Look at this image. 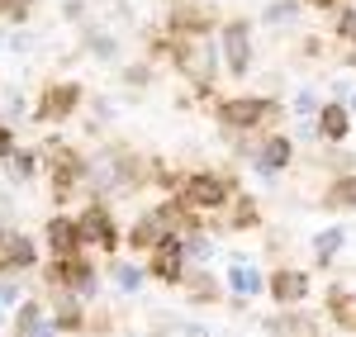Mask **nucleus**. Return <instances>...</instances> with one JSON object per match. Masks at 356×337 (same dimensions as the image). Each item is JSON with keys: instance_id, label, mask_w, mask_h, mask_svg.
Instances as JSON below:
<instances>
[{"instance_id": "nucleus-11", "label": "nucleus", "mask_w": 356, "mask_h": 337, "mask_svg": "<svg viewBox=\"0 0 356 337\" xmlns=\"http://www.w3.org/2000/svg\"><path fill=\"white\" fill-rule=\"evenodd\" d=\"M38 261V247L29 243V233H15V228H0V276L10 271H33Z\"/></svg>"}, {"instance_id": "nucleus-18", "label": "nucleus", "mask_w": 356, "mask_h": 337, "mask_svg": "<svg viewBox=\"0 0 356 337\" xmlns=\"http://www.w3.org/2000/svg\"><path fill=\"white\" fill-rule=\"evenodd\" d=\"M314 124H318V138L323 142H347V133H352V110L342 100H328Z\"/></svg>"}, {"instance_id": "nucleus-29", "label": "nucleus", "mask_w": 356, "mask_h": 337, "mask_svg": "<svg viewBox=\"0 0 356 337\" xmlns=\"http://www.w3.org/2000/svg\"><path fill=\"white\" fill-rule=\"evenodd\" d=\"M290 110H295V119H318L323 100H318V95H314V90L304 85V90H295V105H290Z\"/></svg>"}, {"instance_id": "nucleus-39", "label": "nucleus", "mask_w": 356, "mask_h": 337, "mask_svg": "<svg viewBox=\"0 0 356 337\" xmlns=\"http://www.w3.org/2000/svg\"><path fill=\"white\" fill-rule=\"evenodd\" d=\"M347 67H352V72H356V43H352V53H347Z\"/></svg>"}, {"instance_id": "nucleus-4", "label": "nucleus", "mask_w": 356, "mask_h": 337, "mask_svg": "<svg viewBox=\"0 0 356 337\" xmlns=\"http://www.w3.org/2000/svg\"><path fill=\"white\" fill-rule=\"evenodd\" d=\"M181 195L191 199L200 214H219V209H228V199L238 195V190H233V181L219 176V171H191L181 181Z\"/></svg>"}, {"instance_id": "nucleus-7", "label": "nucleus", "mask_w": 356, "mask_h": 337, "mask_svg": "<svg viewBox=\"0 0 356 337\" xmlns=\"http://www.w3.org/2000/svg\"><path fill=\"white\" fill-rule=\"evenodd\" d=\"M219 57L228 76H247L252 72V24L247 19H228L219 28Z\"/></svg>"}, {"instance_id": "nucleus-33", "label": "nucleus", "mask_w": 356, "mask_h": 337, "mask_svg": "<svg viewBox=\"0 0 356 337\" xmlns=\"http://www.w3.org/2000/svg\"><path fill=\"white\" fill-rule=\"evenodd\" d=\"M152 81V72L143 67V62H134V67H124V85H147Z\"/></svg>"}, {"instance_id": "nucleus-16", "label": "nucleus", "mask_w": 356, "mask_h": 337, "mask_svg": "<svg viewBox=\"0 0 356 337\" xmlns=\"http://www.w3.org/2000/svg\"><path fill=\"white\" fill-rule=\"evenodd\" d=\"M166 238H171V233H166V224L157 219V209H147V214H138V219H134V228L124 233V243H129L134 252H152L157 243H166Z\"/></svg>"}, {"instance_id": "nucleus-23", "label": "nucleus", "mask_w": 356, "mask_h": 337, "mask_svg": "<svg viewBox=\"0 0 356 337\" xmlns=\"http://www.w3.org/2000/svg\"><path fill=\"white\" fill-rule=\"evenodd\" d=\"M261 224V209H257V195H233L228 199V228L233 233H247V228Z\"/></svg>"}, {"instance_id": "nucleus-2", "label": "nucleus", "mask_w": 356, "mask_h": 337, "mask_svg": "<svg viewBox=\"0 0 356 337\" xmlns=\"http://www.w3.org/2000/svg\"><path fill=\"white\" fill-rule=\"evenodd\" d=\"M275 114H280V105H275V100H266V95H228V100H219V105H214V119H219L223 129H233V133L266 129Z\"/></svg>"}, {"instance_id": "nucleus-6", "label": "nucleus", "mask_w": 356, "mask_h": 337, "mask_svg": "<svg viewBox=\"0 0 356 337\" xmlns=\"http://www.w3.org/2000/svg\"><path fill=\"white\" fill-rule=\"evenodd\" d=\"M81 100H86L81 81H53L43 95H38L33 119H38V124H62V119H72V114L81 110Z\"/></svg>"}, {"instance_id": "nucleus-37", "label": "nucleus", "mask_w": 356, "mask_h": 337, "mask_svg": "<svg viewBox=\"0 0 356 337\" xmlns=\"http://www.w3.org/2000/svg\"><path fill=\"white\" fill-rule=\"evenodd\" d=\"M62 19H86L81 0H67V5H62Z\"/></svg>"}, {"instance_id": "nucleus-1", "label": "nucleus", "mask_w": 356, "mask_h": 337, "mask_svg": "<svg viewBox=\"0 0 356 337\" xmlns=\"http://www.w3.org/2000/svg\"><path fill=\"white\" fill-rule=\"evenodd\" d=\"M171 62L181 67V76L195 81L200 90H209V76H214V62H219V48L204 43V33H176L171 38Z\"/></svg>"}, {"instance_id": "nucleus-42", "label": "nucleus", "mask_w": 356, "mask_h": 337, "mask_svg": "<svg viewBox=\"0 0 356 337\" xmlns=\"http://www.w3.org/2000/svg\"><path fill=\"white\" fill-rule=\"evenodd\" d=\"M300 5H314V0H300Z\"/></svg>"}, {"instance_id": "nucleus-40", "label": "nucleus", "mask_w": 356, "mask_h": 337, "mask_svg": "<svg viewBox=\"0 0 356 337\" xmlns=\"http://www.w3.org/2000/svg\"><path fill=\"white\" fill-rule=\"evenodd\" d=\"M347 110H352V119H356V90H352V100H347Z\"/></svg>"}, {"instance_id": "nucleus-36", "label": "nucleus", "mask_w": 356, "mask_h": 337, "mask_svg": "<svg viewBox=\"0 0 356 337\" xmlns=\"http://www.w3.org/2000/svg\"><path fill=\"white\" fill-rule=\"evenodd\" d=\"M0 299H5V304H19V285H15V281H0Z\"/></svg>"}, {"instance_id": "nucleus-34", "label": "nucleus", "mask_w": 356, "mask_h": 337, "mask_svg": "<svg viewBox=\"0 0 356 337\" xmlns=\"http://www.w3.org/2000/svg\"><path fill=\"white\" fill-rule=\"evenodd\" d=\"M10 152H15V133H10V124L0 119V162H10Z\"/></svg>"}, {"instance_id": "nucleus-12", "label": "nucleus", "mask_w": 356, "mask_h": 337, "mask_svg": "<svg viewBox=\"0 0 356 337\" xmlns=\"http://www.w3.org/2000/svg\"><path fill=\"white\" fill-rule=\"evenodd\" d=\"M223 281H228V290H233V299H257V295H266V276L247 261L243 252H233V261H228V271H223Z\"/></svg>"}, {"instance_id": "nucleus-35", "label": "nucleus", "mask_w": 356, "mask_h": 337, "mask_svg": "<svg viewBox=\"0 0 356 337\" xmlns=\"http://www.w3.org/2000/svg\"><path fill=\"white\" fill-rule=\"evenodd\" d=\"M181 337H214V333H209V323L191 318V323H181Z\"/></svg>"}, {"instance_id": "nucleus-14", "label": "nucleus", "mask_w": 356, "mask_h": 337, "mask_svg": "<svg viewBox=\"0 0 356 337\" xmlns=\"http://www.w3.org/2000/svg\"><path fill=\"white\" fill-rule=\"evenodd\" d=\"M15 337H57L53 309L38 299H19L15 304Z\"/></svg>"}, {"instance_id": "nucleus-28", "label": "nucleus", "mask_w": 356, "mask_h": 337, "mask_svg": "<svg viewBox=\"0 0 356 337\" xmlns=\"http://www.w3.org/2000/svg\"><path fill=\"white\" fill-rule=\"evenodd\" d=\"M86 53L100 57V62H114V57H119V38H114V33H100V28H90V33H86Z\"/></svg>"}, {"instance_id": "nucleus-30", "label": "nucleus", "mask_w": 356, "mask_h": 337, "mask_svg": "<svg viewBox=\"0 0 356 337\" xmlns=\"http://www.w3.org/2000/svg\"><path fill=\"white\" fill-rule=\"evenodd\" d=\"M300 15V0H275L271 10H261V24H290Z\"/></svg>"}, {"instance_id": "nucleus-13", "label": "nucleus", "mask_w": 356, "mask_h": 337, "mask_svg": "<svg viewBox=\"0 0 356 337\" xmlns=\"http://www.w3.org/2000/svg\"><path fill=\"white\" fill-rule=\"evenodd\" d=\"M290 162H295V138H290V133H271V138L252 152V167H257V176H280Z\"/></svg>"}, {"instance_id": "nucleus-22", "label": "nucleus", "mask_w": 356, "mask_h": 337, "mask_svg": "<svg viewBox=\"0 0 356 337\" xmlns=\"http://www.w3.org/2000/svg\"><path fill=\"white\" fill-rule=\"evenodd\" d=\"M347 247V228L332 224V228H318L314 233V266H332V256Z\"/></svg>"}, {"instance_id": "nucleus-20", "label": "nucleus", "mask_w": 356, "mask_h": 337, "mask_svg": "<svg viewBox=\"0 0 356 337\" xmlns=\"http://www.w3.org/2000/svg\"><path fill=\"white\" fill-rule=\"evenodd\" d=\"M53 323H57V333H81L86 323H90V313H86V299H76L72 290H57Z\"/></svg>"}, {"instance_id": "nucleus-15", "label": "nucleus", "mask_w": 356, "mask_h": 337, "mask_svg": "<svg viewBox=\"0 0 356 337\" xmlns=\"http://www.w3.org/2000/svg\"><path fill=\"white\" fill-rule=\"evenodd\" d=\"M48 247H53V256H76L86 247V238H81V224L72 219V214H53L48 219Z\"/></svg>"}, {"instance_id": "nucleus-8", "label": "nucleus", "mask_w": 356, "mask_h": 337, "mask_svg": "<svg viewBox=\"0 0 356 337\" xmlns=\"http://www.w3.org/2000/svg\"><path fill=\"white\" fill-rule=\"evenodd\" d=\"M191 271V261H186V238H166L157 243L152 252H147V276L162 285H181V276Z\"/></svg>"}, {"instance_id": "nucleus-27", "label": "nucleus", "mask_w": 356, "mask_h": 337, "mask_svg": "<svg viewBox=\"0 0 356 337\" xmlns=\"http://www.w3.org/2000/svg\"><path fill=\"white\" fill-rule=\"evenodd\" d=\"M38 167H43V162H38L33 147H15V152H10V176H15V181H33Z\"/></svg>"}, {"instance_id": "nucleus-5", "label": "nucleus", "mask_w": 356, "mask_h": 337, "mask_svg": "<svg viewBox=\"0 0 356 337\" xmlns=\"http://www.w3.org/2000/svg\"><path fill=\"white\" fill-rule=\"evenodd\" d=\"M90 176V157H81L76 147H53L48 157V186H53V199H72L76 186H86Z\"/></svg>"}, {"instance_id": "nucleus-25", "label": "nucleus", "mask_w": 356, "mask_h": 337, "mask_svg": "<svg viewBox=\"0 0 356 337\" xmlns=\"http://www.w3.org/2000/svg\"><path fill=\"white\" fill-rule=\"evenodd\" d=\"M214 256H219V247H214L209 228H200V233H191V238H186V261H191V266H209Z\"/></svg>"}, {"instance_id": "nucleus-9", "label": "nucleus", "mask_w": 356, "mask_h": 337, "mask_svg": "<svg viewBox=\"0 0 356 337\" xmlns=\"http://www.w3.org/2000/svg\"><path fill=\"white\" fill-rule=\"evenodd\" d=\"M76 224H81V238L86 247H100V252H114L124 238H119V224H114V214L95 199V204H86L81 214H76Z\"/></svg>"}, {"instance_id": "nucleus-24", "label": "nucleus", "mask_w": 356, "mask_h": 337, "mask_svg": "<svg viewBox=\"0 0 356 337\" xmlns=\"http://www.w3.org/2000/svg\"><path fill=\"white\" fill-rule=\"evenodd\" d=\"M110 281H114V290H119V295H138V290H143V281H147V271H143V266H134V261H114V266H110Z\"/></svg>"}, {"instance_id": "nucleus-32", "label": "nucleus", "mask_w": 356, "mask_h": 337, "mask_svg": "<svg viewBox=\"0 0 356 337\" xmlns=\"http://www.w3.org/2000/svg\"><path fill=\"white\" fill-rule=\"evenodd\" d=\"M29 10H33V0H0V15H5V19H15V24L29 19Z\"/></svg>"}, {"instance_id": "nucleus-17", "label": "nucleus", "mask_w": 356, "mask_h": 337, "mask_svg": "<svg viewBox=\"0 0 356 337\" xmlns=\"http://www.w3.org/2000/svg\"><path fill=\"white\" fill-rule=\"evenodd\" d=\"M328 318L332 328L356 337V285H328Z\"/></svg>"}, {"instance_id": "nucleus-21", "label": "nucleus", "mask_w": 356, "mask_h": 337, "mask_svg": "<svg viewBox=\"0 0 356 337\" xmlns=\"http://www.w3.org/2000/svg\"><path fill=\"white\" fill-rule=\"evenodd\" d=\"M214 24V15L204 10V0H176L171 5V28L176 33H204Z\"/></svg>"}, {"instance_id": "nucleus-10", "label": "nucleus", "mask_w": 356, "mask_h": 337, "mask_svg": "<svg viewBox=\"0 0 356 337\" xmlns=\"http://www.w3.org/2000/svg\"><path fill=\"white\" fill-rule=\"evenodd\" d=\"M266 290H271L275 309H300L304 299H309V271H300V266H275L271 276H266Z\"/></svg>"}, {"instance_id": "nucleus-38", "label": "nucleus", "mask_w": 356, "mask_h": 337, "mask_svg": "<svg viewBox=\"0 0 356 337\" xmlns=\"http://www.w3.org/2000/svg\"><path fill=\"white\" fill-rule=\"evenodd\" d=\"M332 95H337V100H352V81H347V76H337V81H332Z\"/></svg>"}, {"instance_id": "nucleus-31", "label": "nucleus", "mask_w": 356, "mask_h": 337, "mask_svg": "<svg viewBox=\"0 0 356 337\" xmlns=\"http://www.w3.org/2000/svg\"><path fill=\"white\" fill-rule=\"evenodd\" d=\"M337 38H342V43H356V5H347V10L337 15Z\"/></svg>"}, {"instance_id": "nucleus-41", "label": "nucleus", "mask_w": 356, "mask_h": 337, "mask_svg": "<svg viewBox=\"0 0 356 337\" xmlns=\"http://www.w3.org/2000/svg\"><path fill=\"white\" fill-rule=\"evenodd\" d=\"M0 323H5V299H0Z\"/></svg>"}, {"instance_id": "nucleus-3", "label": "nucleus", "mask_w": 356, "mask_h": 337, "mask_svg": "<svg viewBox=\"0 0 356 337\" xmlns=\"http://www.w3.org/2000/svg\"><path fill=\"white\" fill-rule=\"evenodd\" d=\"M43 281L53 285V290H72L86 304L100 295V271H95V261H86L81 252L76 256H53V266L43 271Z\"/></svg>"}, {"instance_id": "nucleus-19", "label": "nucleus", "mask_w": 356, "mask_h": 337, "mask_svg": "<svg viewBox=\"0 0 356 337\" xmlns=\"http://www.w3.org/2000/svg\"><path fill=\"white\" fill-rule=\"evenodd\" d=\"M181 299H191V304H219V281H214V271L191 266V271L181 276Z\"/></svg>"}, {"instance_id": "nucleus-26", "label": "nucleus", "mask_w": 356, "mask_h": 337, "mask_svg": "<svg viewBox=\"0 0 356 337\" xmlns=\"http://www.w3.org/2000/svg\"><path fill=\"white\" fill-rule=\"evenodd\" d=\"M328 204H332V209H356V171H347V176H332Z\"/></svg>"}]
</instances>
